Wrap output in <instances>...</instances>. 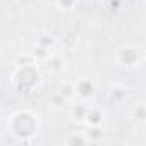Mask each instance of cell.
Instances as JSON below:
<instances>
[{"label":"cell","instance_id":"6da1fadb","mask_svg":"<svg viewBox=\"0 0 146 146\" xmlns=\"http://www.w3.org/2000/svg\"><path fill=\"white\" fill-rule=\"evenodd\" d=\"M38 129V124H36V117L28 112V110H23V112H17L11 117V131L14 136L17 137H28V136H33Z\"/></svg>","mask_w":146,"mask_h":146},{"label":"cell","instance_id":"7a4b0ae2","mask_svg":"<svg viewBox=\"0 0 146 146\" xmlns=\"http://www.w3.org/2000/svg\"><path fill=\"white\" fill-rule=\"evenodd\" d=\"M117 60L122 65L131 67V65H136L139 62V55H137L136 48H132V46H122L119 50V53H117Z\"/></svg>","mask_w":146,"mask_h":146},{"label":"cell","instance_id":"3957f363","mask_svg":"<svg viewBox=\"0 0 146 146\" xmlns=\"http://www.w3.org/2000/svg\"><path fill=\"white\" fill-rule=\"evenodd\" d=\"M95 83L91 79H81L76 86H74V91H76V96H79L81 100H88L95 95Z\"/></svg>","mask_w":146,"mask_h":146},{"label":"cell","instance_id":"277c9868","mask_svg":"<svg viewBox=\"0 0 146 146\" xmlns=\"http://www.w3.org/2000/svg\"><path fill=\"white\" fill-rule=\"evenodd\" d=\"M84 120L88 122L90 127H100L102 125V120H103V113L98 108H88Z\"/></svg>","mask_w":146,"mask_h":146},{"label":"cell","instance_id":"5b68a950","mask_svg":"<svg viewBox=\"0 0 146 146\" xmlns=\"http://www.w3.org/2000/svg\"><path fill=\"white\" fill-rule=\"evenodd\" d=\"M86 112H88V107H86L84 103L74 105V107H72V110H70L72 117H74L76 120H84V117H86Z\"/></svg>","mask_w":146,"mask_h":146}]
</instances>
